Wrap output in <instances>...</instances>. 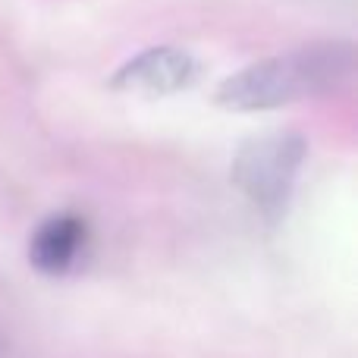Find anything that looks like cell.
I'll return each instance as SVG.
<instances>
[{"label":"cell","instance_id":"cell-1","mask_svg":"<svg viewBox=\"0 0 358 358\" xmlns=\"http://www.w3.org/2000/svg\"><path fill=\"white\" fill-rule=\"evenodd\" d=\"M355 73L352 41H317L248 63L214 88L210 101L229 113L277 110L343 88Z\"/></svg>","mask_w":358,"mask_h":358},{"label":"cell","instance_id":"cell-2","mask_svg":"<svg viewBox=\"0 0 358 358\" xmlns=\"http://www.w3.org/2000/svg\"><path fill=\"white\" fill-rule=\"evenodd\" d=\"M305 157H308L305 136L292 129L261 132L239 145L229 176L261 217L280 220L286 214Z\"/></svg>","mask_w":358,"mask_h":358},{"label":"cell","instance_id":"cell-3","mask_svg":"<svg viewBox=\"0 0 358 358\" xmlns=\"http://www.w3.org/2000/svg\"><path fill=\"white\" fill-rule=\"evenodd\" d=\"M201 79V63L195 54L176 44H157L132 60H126L110 76V92L123 94H145V98H167V94L185 92Z\"/></svg>","mask_w":358,"mask_h":358},{"label":"cell","instance_id":"cell-4","mask_svg":"<svg viewBox=\"0 0 358 358\" xmlns=\"http://www.w3.org/2000/svg\"><path fill=\"white\" fill-rule=\"evenodd\" d=\"M88 242V223L79 214H54L31 233L29 258L44 273H66Z\"/></svg>","mask_w":358,"mask_h":358}]
</instances>
